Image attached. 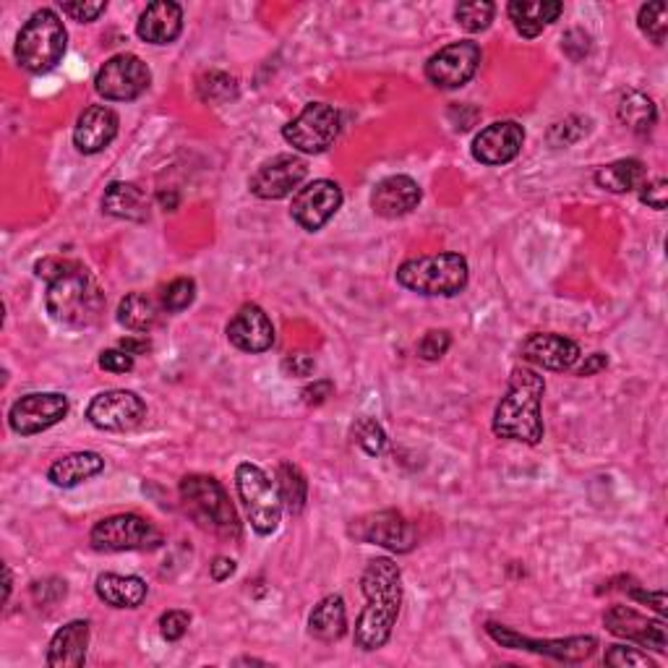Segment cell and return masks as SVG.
Masks as SVG:
<instances>
[{
  "label": "cell",
  "mask_w": 668,
  "mask_h": 668,
  "mask_svg": "<svg viewBox=\"0 0 668 668\" xmlns=\"http://www.w3.org/2000/svg\"><path fill=\"white\" fill-rule=\"evenodd\" d=\"M38 278L48 280L45 309L53 322L84 330L97 322L105 309V293L79 261L48 257L34 264Z\"/></svg>",
  "instance_id": "obj_1"
},
{
  "label": "cell",
  "mask_w": 668,
  "mask_h": 668,
  "mask_svg": "<svg viewBox=\"0 0 668 668\" xmlns=\"http://www.w3.org/2000/svg\"><path fill=\"white\" fill-rule=\"evenodd\" d=\"M361 591L366 595L358 622H355V648L372 653L389 643L403 606V570L387 556L372 559L361 577Z\"/></svg>",
  "instance_id": "obj_2"
},
{
  "label": "cell",
  "mask_w": 668,
  "mask_h": 668,
  "mask_svg": "<svg viewBox=\"0 0 668 668\" xmlns=\"http://www.w3.org/2000/svg\"><path fill=\"white\" fill-rule=\"evenodd\" d=\"M546 395V379L528 366L512 368L507 392L501 395L497 410H493V434L507 441H522V445H541L543 418L541 403Z\"/></svg>",
  "instance_id": "obj_3"
},
{
  "label": "cell",
  "mask_w": 668,
  "mask_h": 668,
  "mask_svg": "<svg viewBox=\"0 0 668 668\" xmlns=\"http://www.w3.org/2000/svg\"><path fill=\"white\" fill-rule=\"evenodd\" d=\"M470 267L462 253L445 251L408 259L397 267V282L405 290L428 298H455L468 288Z\"/></svg>",
  "instance_id": "obj_4"
},
{
  "label": "cell",
  "mask_w": 668,
  "mask_h": 668,
  "mask_svg": "<svg viewBox=\"0 0 668 668\" xmlns=\"http://www.w3.org/2000/svg\"><path fill=\"white\" fill-rule=\"evenodd\" d=\"M69 32L53 9H40L24 21L17 38V61L29 74H48L63 61Z\"/></svg>",
  "instance_id": "obj_5"
},
{
  "label": "cell",
  "mask_w": 668,
  "mask_h": 668,
  "mask_svg": "<svg viewBox=\"0 0 668 668\" xmlns=\"http://www.w3.org/2000/svg\"><path fill=\"white\" fill-rule=\"evenodd\" d=\"M180 501H184L186 512L191 514L196 525L212 530L217 535H232L238 539L241 533V522H238L236 507L230 504L228 491L212 476H186L180 481Z\"/></svg>",
  "instance_id": "obj_6"
},
{
  "label": "cell",
  "mask_w": 668,
  "mask_h": 668,
  "mask_svg": "<svg viewBox=\"0 0 668 668\" xmlns=\"http://www.w3.org/2000/svg\"><path fill=\"white\" fill-rule=\"evenodd\" d=\"M236 489L243 501L246 514H249L251 528L259 535H272L280 528L282 501L270 476L259 465L241 462L236 468Z\"/></svg>",
  "instance_id": "obj_7"
},
{
  "label": "cell",
  "mask_w": 668,
  "mask_h": 668,
  "mask_svg": "<svg viewBox=\"0 0 668 668\" xmlns=\"http://www.w3.org/2000/svg\"><path fill=\"white\" fill-rule=\"evenodd\" d=\"M163 530L139 514H113L92 528L90 543L94 551L121 554V551H152L163 546Z\"/></svg>",
  "instance_id": "obj_8"
},
{
  "label": "cell",
  "mask_w": 668,
  "mask_h": 668,
  "mask_svg": "<svg viewBox=\"0 0 668 668\" xmlns=\"http://www.w3.org/2000/svg\"><path fill=\"white\" fill-rule=\"evenodd\" d=\"M486 635L491 637L493 643L501 645V648L510 650H528L535 653V656H546L554 660H562V664H580V660H587L598 648V640L591 635H580V637H562V640H533V637L520 635L512 627H504V624L489 622L486 624Z\"/></svg>",
  "instance_id": "obj_9"
},
{
  "label": "cell",
  "mask_w": 668,
  "mask_h": 668,
  "mask_svg": "<svg viewBox=\"0 0 668 668\" xmlns=\"http://www.w3.org/2000/svg\"><path fill=\"white\" fill-rule=\"evenodd\" d=\"M340 136V111L326 103H311L282 128V139L303 155H322Z\"/></svg>",
  "instance_id": "obj_10"
},
{
  "label": "cell",
  "mask_w": 668,
  "mask_h": 668,
  "mask_svg": "<svg viewBox=\"0 0 668 668\" xmlns=\"http://www.w3.org/2000/svg\"><path fill=\"white\" fill-rule=\"evenodd\" d=\"M152 84L149 65L134 53H118L105 61L94 76V90L111 103H134Z\"/></svg>",
  "instance_id": "obj_11"
},
{
  "label": "cell",
  "mask_w": 668,
  "mask_h": 668,
  "mask_svg": "<svg viewBox=\"0 0 668 668\" xmlns=\"http://www.w3.org/2000/svg\"><path fill=\"white\" fill-rule=\"evenodd\" d=\"M483 50L473 40H460L441 48L426 61V79L437 90H460L478 74Z\"/></svg>",
  "instance_id": "obj_12"
},
{
  "label": "cell",
  "mask_w": 668,
  "mask_h": 668,
  "mask_svg": "<svg viewBox=\"0 0 668 668\" xmlns=\"http://www.w3.org/2000/svg\"><path fill=\"white\" fill-rule=\"evenodd\" d=\"M147 418V403L131 389H107L92 397L86 420L100 431H134Z\"/></svg>",
  "instance_id": "obj_13"
},
{
  "label": "cell",
  "mask_w": 668,
  "mask_h": 668,
  "mask_svg": "<svg viewBox=\"0 0 668 668\" xmlns=\"http://www.w3.org/2000/svg\"><path fill=\"white\" fill-rule=\"evenodd\" d=\"M347 533L355 541L374 543V546L395 551V554H410L416 549V528L405 520V514L395 510L363 514V518L353 520Z\"/></svg>",
  "instance_id": "obj_14"
},
{
  "label": "cell",
  "mask_w": 668,
  "mask_h": 668,
  "mask_svg": "<svg viewBox=\"0 0 668 668\" xmlns=\"http://www.w3.org/2000/svg\"><path fill=\"white\" fill-rule=\"evenodd\" d=\"M69 416V397L61 392H32L19 397L9 410V426L19 437L48 431Z\"/></svg>",
  "instance_id": "obj_15"
},
{
  "label": "cell",
  "mask_w": 668,
  "mask_h": 668,
  "mask_svg": "<svg viewBox=\"0 0 668 668\" xmlns=\"http://www.w3.org/2000/svg\"><path fill=\"white\" fill-rule=\"evenodd\" d=\"M343 207V188L330 178L311 180L309 186L298 188L290 205V217L301 225L303 230L319 232L326 222Z\"/></svg>",
  "instance_id": "obj_16"
},
{
  "label": "cell",
  "mask_w": 668,
  "mask_h": 668,
  "mask_svg": "<svg viewBox=\"0 0 668 668\" xmlns=\"http://www.w3.org/2000/svg\"><path fill=\"white\" fill-rule=\"evenodd\" d=\"M309 176V165L295 155H278L264 163L249 180V191L257 199L278 201L290 194H298L303 180Z\"/></svg>",
  "instance_id": "obj_17"
},
{
  "label": "cell",
  "mask_w": 668,
  "mask_h": 668,
  "mask_svg": "<svg viewBox=\"0 0 668 668\" xmlns=\"http://www.w3.org/2000/svg\"><path fill=\"white\" fill-rule=\"evenodd\" d=\"M604 624L614 637H624V640H632L643 645V648L656 650L660 656L668 650V632L664 616H660V619H648V616L635 612V608L616 604L604 614Z\"/></svg>",
  "instance_id": "obj_18"
},
{
  "label": "cell",
  "mask_w": 668,
  "mask_h": 668,
  "mask_svg": "<svg viewBox=\"0 0 668 668\" xmlns=\"http://www.w3.org/2000/svg\"><path fill=\"white\" fill-rule=\"evenodd\" d=\"M525 144V128L518 121H497L481 128L473 139V157L481 165L499 167L512 163Z\"/></svg>",
  "instance_id": "obj_19"
},
{
  "label": "cell",
  "mask_w": 668,
  "mask_h": 668,
  "mask_svg": "<svg viewBox=\"0 0 668 668\" xmlns=\"http://www.w3.org/2000/svg\"><path fill=\"white\" fill-rule=\"evenodd\" d=\"M522 358L546 372H570L580 361V345L575 340L554 332H535L520 347Z\"/></svg>",
  "instance_id": "obj_20"
},
{
  "label": "cell",
  "mask_w": 668,
  "mask_h": 668,
  "mask_svg": "<svg viewBox=\"0 0 668 668\" xmlns=\"http://www.w3.org/2000/svg\"><path fill=\"white\" fill-rule=\"evenodd\" d=\"M228 340L243 353H267L274 345V326L267 311L257 303H246L228 324Z\"/></svg>",
  "instance_id": "obj_21"
},
{
  "label": "cell",
  "mask_w": 668,
  "mask_h": 668,
  "mask_svg": "<svg viewBox=\"0 0 668 668\" xmlns=\"http://www.w3.org/2000/svg\"><path fill=\"white\" fill-rule=\"evenodd\" d=\"M121 118L113 107L107 105H92L79 115L74 128V144L82 155H97V152L107 149L118 136Z\"/></svg>",
  "instance_id": "obj_22"
},
{
  "label": "cell",
  "mask_w": 668,
  "mask_h": 668,
  "mask_svg": "<svg viewBox=\"0 0 668 668\" xmlns=\"http://www.w3.org/2000/svg\"><path fill=\"white\" fill-rule=\"evenodd\" d=\"M424 191L410 176H389L382 178L372 191V209L384 220H397V217L410 215L418 209Z\"/></svg>",
  "instance_id": "obj_23"
},
{
  "label": "cell",
  "mask_w": 668,
  "mask_h": 668,
  "mask_svg": "<svg viewBox=\"0 0 668 668\" xmlns=\"http://www.w3.org/2000/svg\"><path fill=\"white\" fill-rule=\"evenodd\" d=\"M184 32V9L173 0H159L144 9L136 34L149 45H170Z\"/></svg>",
  "instance_id": "obj_24"
},
{
  "label": "cell",
  "mask_w": 668,
  "mask_h": 668,
  "mask_svg": "<svg viewBox=\"0 0 668 668\" xmlns=\"http://www.w3.org/2000/svg\"><path fill=\"white\" fill-rule=\"evenodd\" d=\"M86 650H90V622L76 619L55 632L45 660L53 668H82L86 664Z\"/></svg>",
  "instance_id": "obj_25"
},
{
  "label": "cell",
  "mask_w": 668,
  "mask_h": 668,
  "mask_svg": "<svg viewBox=\"0 0 668 668\" xmlns=\"http://www.w3.org/2000/svg\"><path fill=\"white\" fill-rule=\"evenodd\" d=\"M149 196L144 194V188L136 184H126V180H113L105 188L103 196V212L115 217V220L126 222H147L149 220Z\"/></svg>",
  "instance_id": "obj_26"
},
{
  "label": "cell",
  "mask_w": 668,
  "mask_h": 668,
  "mask_svg": "<svg viewBox=\"0 0 668 668\" xmlns=\"http://www.w3.org/2000/svg\"><path fill=\"white\" fill-rule=\"evenodd\" d=\"M94 593L103 604L113 608H139L147 601V583L136 575L105 572L94 580Z\"/></svg>",
  "instance_id": "obj_27"
},
{
  "label": "cell",
  "mask_w": 668,
  "mask_h": 668,
  "mask_svg": "<svg viewBox=\"0 0 668 668\" xmlns=\"http://www.w3.org/2000/svg\"><path fill=\"white\" fill-rule=\"evenodd\" d=\"M105 470V457L97 452H71L50 465L48 481L58 489H74Z\"/></svg>",
  "instance_id": "obj_28"
},
{
  "label": "cell",
  "mask_w": 668,
  "mask_h": 668,
  "mask_svg": "<svg viewBox=\"0 0 668 668\" xmlns=\"http://www.w3.org/2000/svg\"><path fill=\"white\" fill-rule=\"evenodd\" d=\"M564 6L559 0H539V3H528V0H514L507 6L514 29L525 40H535L549 24L562 17Z\"/></svg>",
  "instance_id": "obj_29"
},
{
  "label": "cell",
  "mask_w": 668,
  "mask_h": 668,
  "mask_svg": "<svg viewBox=\"0 0 668 668\" xmlns=\"http://www.w3.org/2000/svg\"><path fill=\"white\" fill-rule=\"evenodd\" d=\"M347 632V608L343 595H326L309 616V635L319 643H337Z\"/></svg>",
  "instance_id": "obj_30"
},
{
  "label": "cell",
  "mask_w": 668,
  "mask_h": 668,
  "mask_svg": "<svg viewBox=\"0 0 668 668\" xmlns=\"http://www.w3.org/2000/svg\"><path fill=\"white\" fill-rule=\"evenodd\" d=\"M645 184V165L640 159H616L595 173V186L608 194H629Z\"/></svg>",
  "instance_id": "obj_31"
},
{
  "label": "cell",
  "mask_w": 668,
  "mask_h": 668,
  "mask_svg": "<svg viewBox=\"0 0 668 668\" xmlns=\"http://www.w3.org/2000/svg\"><path fill=\"white\" fill-rule=\"evenodd\" d=\"M616 113H619V121L624 123V126L637 131V134H648V131L656 126V121H658L656 103H653L648 94H643L637 90H627L622 94Z\"/></svg>",
  "instance_id": "obj_32"
},
{
  "label": "cell",
  "mask_w": 668,
  "mask_h": 668,
  "mask_svg": "<svg viewBox=\"0 0 668 668\" xmlns=\"http://www.w3.org/2000/svg\"><path fill=\"white\" fill-rule=\"evenodd\" d=\"M157 322H159V311L155 306V301L144 293H128L118 303V324L126 326L128 332L147 334L155 330Z\"/></svg>",
  "instance_id": "obj_33"
},
{
  "label": "cell",
  "mask_w": 668,
  "mask_h": 668,
  "mask_svg": "<svg viewBox=\"0 0 668 668\" xmlns=\"http://www.w3.org/2000/svg\"><path fill=\"white\" fill-rule=\"evenodd\" d=\"M274 486H278L282 507H285L290 514H301L309 501V481L306 476H303V470L293 462H280L278 483Z\"/></svg>",
  "instance_id": "obj_34"
},
{
  "label": "cell",
  "mask_w": 668,
  "mask_h": 668,
  "mask_svg": "<svg viewBox=\"0 0 668 668\" xmlns=\"http://www.w3.org/2000/svg\"><path fill=\"white\" fill-rule=\"evenodd\" d=\"M637 27H640V32L653 42V45H664L668 34V6L664 0L645 3L640 13H637Z\"/></svg>",
  "instance_id": "obj_35"
},
{
  "label": "cell",
  "mask_w": 668,
  "mask_h": 668,
  "mask_svg": "<svg viewBox=\"0 0 668 668\" xmlns=\"http://www.w3.org/2000/svg\"><path fill=\"white\" fill-rule=\"evenodd\" d=\"M493 13H497V3H491V0H476V3L457 6L455 19L465 32L476 34V32H483V29H489V24L493 21Z\"/></svg>",
  "instance_id": "obj_36"
},
{
  "label": "cell",
  "mask_w": 668,
  "mask_h": 668,
  "mask_svg": "<svg viewBox=\"0 0 668 668\" xmlns=\"http://www.w3.org/2000/svg\"><path fill=\"white\" fill-rule=\"evenodd\" d=\"M199 97L205 103L212 105H225L228 100L238 97V84L236 79L228 74H220V71H212V74L199 79Z\"/></svg>",
  "instance_id": "obj_37"
},
{
  "label": "cell",
  "mask_w": 668,
  "mask_h": 668,
  "mask_svg": "<svg viewBox=\"0 0 668 668\" xmlns=\"http://www.w3.org/2000/svg\"><path fill=\"white\" fill-rule=\"evenodd\" d=\"M353 441L368 457H379L387 449V431L374 418H361L353 426Z\"/></svg>",
  "instance_id": "obj_38"
},
{
  "label": "cell",
  "mask_w": 668,
  "mask_h": 668,
  "mask_svg": "<svg viewBox=\"0 0 668 668\" xmlns=\"http://www.w3.org/2000/svg\"><path fill=\"white\" fill-rule=\"evenodd\" d=\"M196 282L191 278H178L163 290V309L167 314H180L194 303Z\"/></svg>",
  "instance_id": "obj_39"
},
{
  "label": "cell",
  "mask_w": 668,
  "mask_h": 668,
  "mask_svg": "<svg viewBox=\"0 0 668 668\" xmlns=\"http://www.w3.org/2000/svg\"><path fill=\"white\" fill-rule=\"evenodd\" d=\"M449 347H452V334H449L447 330H431L426 332L424 337H420L418 343V355L428 363L445 358Z\"/></svg>",
  "instance_id": "obj_40"
},
{
  "label": "cell",
  "mask_w": 668,
  "mask_h": 668,
  "mask_svg": "<svg viewBox=\"0 0 668 668\" xmlns=\"http://www.w3.org/2000/svg\"><path fill=\"white\" fill-rule=\"evenodd\" d=\"M604 660L606 666H616V668H656V660H653L648 653L624 648V645H614V648L606 653Z\"/></svg>",
  "instance_id": "obj_41"
},
{
  "label": "cell",
  "mask_w": 668,
  "mask_h": 668,
  "mask_svg": "<svg viewBox=\"0 0 668 668\" xmlns=\"http://www.w3.org/2000/svg\"><path fill=\"white\" fill-rule=\"evenodd\" d=\"M188 627H191V614L180 612V608H173V612H165L159 616V635H163L167 643H178L188 632Z\"/></svg>",
  "instance_id": "obj_42"
},
{
  "label": "cell",
  "mask_w": 668,
  "mask_h": 668,
  "mask_svg": "<svg viewBox=\"0 0 668 668\" xmlns=\"http://www.w3.org/2000/svg\"><path fill=\"white\" fill-rule=\"evenodd\" d=\"M61 9L65 17L79 21V24H92L107 11V3L105 0H74V3H63Z\"/></svg>",
  "instance_id": "obj_43"
},
{
  "label": "cell",
  "mask_w": 668,
  "mask_h": 668,
  "mask_svg": "<svg viewBox=\"0 0 668 668\" xmlns=\"http://www.w3.org/2000/svg\"><path fill=\"white\" fill-rule=\"evenodd\" d=\"M65 593H69V587H65V580L50 577L45 583H34L32 585V595L34 601H38L40 606H53L58 601L65 598Z\"/></svg>",
  "instance_id": "obj_44"
},
{
  "label": "cell",
  "mask_w": 668,
  "mask_h": 668,
  "mask_svg": "<svg viewBox=\"0 0 668 668\" xmlns=\"http://www.w3.org/2000/svg\"><path fill=\"white\" fill-rule=\"evenodd\" d=\"M640 201L643 205H648L650 209H658V212H664L668 205V180L666 178H656L650 180V184L640 186Z\"/></svg>",
  "instance_id": "obj_45"
},
{
  "label": "cell",
  "mask_w": 668,
  "mask_h": 668,
  "mask_svg": "<svg viewBox=\"0 0 668 668\" xmlns=\"http://www.w3.org/2000/svg\"><path fill=\"white\" fill-rule=\"evenodd\" d=\"M100 368L111 374H128L134 372V355H128L121 347H113V351H103L100 353Z\"/></svg>",
  "instance_id": "obj_46"
},
{
  "label": "cell",
  "mask_w": 668,
  "mask_h": 668,
  "mask_svg": "<svg viewBox=\"0 0 668 668\" xmlns=\"http://www.w3.org/2000/svg\"><path fill=\"white\" fill-rule=\"evenodd\" d=\"M282 372H285L288 376H293V379H309V376H314V372H316V361L306 353L288 355V358L282 361Z\"/></svg>",
  "instance_id": "obj_47"
},
{
  "label": "cell",
  "mask_w": 668,
  "mask_h": 668,
  "mask_svg": "<svg viewBox=\"0 0 668 668\" xmlns=\"http://www.w3.org/2000/svg\"><path fill=\"white\" fill-rule=\"evenodd\" d=\"M562 50L572 58V61H583L587 50H591V38H587L583 29H572V32L564 34Z\"/></svg>",
  "instance_id": "obj_48"
},
{
  "label": "cell",
  "mask_w": 668,
  "mask_h": 668,
  "mask_svg": "<svg viewBox=\"0 0 668 668\" xmlns=\"http://www.w3.org/2000/svg\"><path fill=\"white\" fill-rule=\"evenodd\" d=\"M332 392H334V384L330 379H316L301 392V397L306 405H322L332 397Z\"/></svg>",
  "instance_id": "obj_49"
},
{
  "label": "cell",
  "mask_w": 668,
  "mask_h": 668,
  "mask_svg": "<svg viewBox=\"0 0 668 668\" xmlns=\"http://www.w3.org/2000/svg\"><path fill=\"white\" fill-rule=\"evenodd\" d=\"M629 598L640 601V604H648L656 608V612L660 616H666V593L658 591V593H650V591H643V587H632L629 591Z\"/></svg>",
  "instance_id": "obj_50"
},
{
  "label": "cell",
  "mask_w": 668,
  "mask_h": 668,
  "mask_svg": "<svg viewBox=\"0 0 668 668\" xmlns=\"http://www.w3.org/2000/svg\"><path fill=\"white\" fill-rule=\"evenodd\" d=\"M238 564L236 559L230 556H217L212 564H209V575H212L215 583H225V580H230L232 575H236Z\"/></svg>",
  "instance_id": "obj_51"
},
{
  "label": "cell",
  "mask_w": 668,
  "mask_h": 668,
  "mask_svg": "<svg viewBox=\"0 0 668 668\" xmlns=\"http://www.w3.org/2000/svg\"><path fill=\"white\" fill-rule=\"evenodd\" d=\"M606 368H608V355L606 353H593V355H587L583 366L577 368V376H595V374L606 372Z\"/></svg>",
  "instance_id": "obj_52"
},
{
  "label": "cell",
  "mask_w": 668,
  "mask_h": 668,
  "mask_svg": "<svg viewBox=\"0 0 668 668\" xmlns=\"http://www.w3.org/2000/svg\"><path fill=\"white\" fill-rule=\"evenodd\" d=\"M118 347H121V351H126L128 355H142V353H147L152 345H149L147 337H123L118 343Z\"/></svg>",
  "instance_id": "obj_53"
},
{
  "label": "cell",
  "mask_w": 668,
  "mask_h": 668,
  "mask_svg": "<svg viewBox=\"0 0 668 668\" xmlns=\"http://www.w3.org/2000/svg\"><path fill=\"white\" fill-rule=\"evenodd\" d=\"M157 201L163 205L165 212H173V209H178V194L176 191H159Z\"/></svg>",
  "instance_id": "obj_54"
},
{
  "label": "cell",
  "mask_w": 668,
  "mask_h": 668,
  "mask_svg": "<svg viewBox=\"0 0 668 668\" xmlns=\"http://www.w3.org/2000/svg\"><path fill=\"white\" fill-rule=\"evenodd\" d=\"M11 585H13L11 570H9V566H6V601H9V595H11Z\"/></svg>",
  "instance_id": "obj_55"
}]
</instances>
